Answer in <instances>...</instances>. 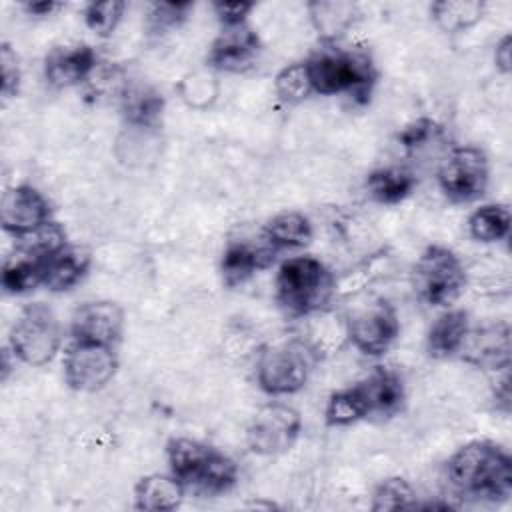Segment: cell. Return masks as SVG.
I'll use <instances>...</instances> for the list:
<instances>
[{
  "label": "cell",
  "instance_id": "6da1fadb",
  "mask_svg": "<svg viewBox=\"0 0 512 512\" xmlns=\"http://www.w3.org/2000/svg\"><path fill=\"white\" fill-rule=\"evenodd\" d=\"M450 486L476 500H506L512 494V458L494 442L474 440L460 446L446 466Z\"/></svg>",
  "mask_w": 512,
  "mask_h": 512
},
{
  "label": "cell",
  "instance_id": "7a4b0ae2",
  "mask_svg": "<svg viewBox=\"0 0 512 512\" xmlns=\"http://www.w3.org/2000/svg\"><path fill=\"white\" fill-rule=\"evenodd\" d=\"M312 92L322 96L350 94L366 102L376 82V70L366 52L344 50L324 42L322 48L304 60Z\"/></svg>",
  "mask_w": 512,
  "mask_h": 512
},
{
  "label": "cell",
  "instance_id": "3957f363",
  "mask_svg": "<svg viewBox=\"0 0 512 512\" xmlns=\"http://www.w3.org/2000/svg\"><path fill=\"white\" fill-rule=\"evenodd\" d=\"M170 474H174L184 488H192L202 494L228 492L238 478V468L224 452L192 440L172 438L166 446Z\"/></svg>",
  "mask_w": 512,
  "mask_h": 512
},
{
  "label": "cell",
  "instance_id": "277c9868",
  "mask_svg": "<svg viewBox=\"0 0 512 512\" xmlns=\"http://www.w3.org/2000/svg\"><path fill=\"white\" fill-rule=\"evenodd\" d=\"M334 292L332 272L314 256H294L282 262L276 276V302L290 316L320 310Z\"/></svg>",
  "mask_w": 512,
  "mask_h": 512
},
{
  "label": "cell",
  "instance_id": "5b68a950",
  "mask_svg": "<svg viewBox=\"0 0 512 512\" xmlns=\"http://www.w3.org/2000/svg\"><path fill=\"white\" fill-rule=\"evenodd\" d=\"M62 342L60 322L44 302H32L20 310L10 328V350L28 366L48 364Z\"/></svg>",
  "mask_w": 512,
  "mask_h": 512
},
{
  "label": "cell",
  "instance_id": "8992f818",
  "mask_svg": "<svg viewBox=\"0 0 512 512\" xmlns=\"http://www.w3.org/2000/svg\"><path fill=\"white\" fill-rule=\"evenodd\" d=\"M312 370V352L300 340H284L266 346L256 362L260 388L270 396H286L302 390Z\"/></svg>",
  "mask_w": 512,
  "mask_h": 512
},
{
  "label": "cell",
  "instance_id": "52a82bcc",
  "mask_svg": "<svg viewBox=\"0 0 512 512\" xmlns=\"http://www.w3.org/2000/svg\"><path fill=\"white\" fill-rule=\"evenodd\" d=\"M414 290L430 306L454 302L466 286L462 260L446 246H428L414 264Z\"/></svg>",
  "mask_w": 512,
  "mask_h": 512
},
{
  "label": "cell",
  "instance_id": "ba28073f",
  "mask_svg": "<svg viewBox=\"0 0 512 512\" xmlns=\"http://www.w3.org/2000/svg\"><path fill=\"white\" fill-rule=\"evenodd\" d=\"M488 180V158L476 146L452 148L438 168L440 190L456 204H468L482 198L488 188Z\"/></svg>",
  "mask_w": 512,
  "mask_h": 512
},
{
  "label": "cell",
  "instance_id": "9c48e42d",
  "mask_svg": "<svg viewBox=\"0 0 512 512\" xmlns=\"http://www.w3.org/2000/svg\"><path fill=\"white\" fill-rule=\"evenodd\" d=\"M346 334L356 350L366 356H382L400 334V322L392 304L372 298L348 312Z\"/></svg>",
  "mask_w": 512,
  "mask_h": 512
},
{
  "label": "cell",
  "instance_id": "30bf717a",
  "mask_svg": "<svg viewBox=\"0 0 512 512\" xmlns=\"http://www.w3.org/2000/svg\"><path fill=\"white\" fill-rule=\"evenodd\" d=\"M300 430V414L292 406L274 402L254 414L246 430V442L254 454L276 456L294 446Z\"/></svg>",
  "mask_w": 512,
  "mask_h": 512
},
{
  "label": "cell",
  "instance_id": "8fae6325",
  "mask_svg": "<svg viewBox=\"0 0 512 512\" xmlns=\"http://www.w3.org/2000/svg\"><path fill=\"white\" fill-rule=\"evenodd\" d=\"M118 358L114 346L74 342L64 356V380L72 390L96 392L116 374Z\"/></svg>",
  "mask_w": 512,
  "mask_h": 512
},
{
  "label": "cell",
  "instance_id": "7c38bea8",
  "mask_svg": "<svg viewBox=\"0 0 512 512\" xmlns=\"http://www.w3.org/2000/svg\"><path fill=\"white\" fill-rule=\"evenodd\" d=\"M48 222H52V208L38 188L18 184L2 194L0 224L4 232L20 238L46 226Z\"/></svg>",
  "mask_w": 512,
  "mask_h": 512
},
{
  "label": "cell",
  "instance_id": "4fadbf2b",
  "mask_svg": "<svg viewBox=\"0 0 512 512\" xmlns=\"http://www.w3.org/2000/svg\"><path fill=\"white\" fill-rule=\"evenodd\" d=\"M124 328V310L110 300H94L82 304L72 316V340L116 346Z\"/></svg>",
  "mask_w": 512,
  "mask_h": 512
},
{
  "label": "cell",
  "instance_id": "5bb4252c",
  "mask_svg": "<svg viewBox=\"0 0 512 512\" xmlns=\"http://www.w3.org/2000/svg\"><path fill=\"white\" fill-rule=\"evenodd\" d=\"M260 52V38L248 22L222 26L208 50V64L224 72L246 70Z\"/></svg>",
  "mask_w": 512,
  "mask_h": 512
},
{
  "label": "cell",
  "instance_id": "9a60e30c",
  "mask_svg": "<svg viewBox=\"0 0 512 512\" xmlns=\"http://www.w3.org/2000/svg\"><path fill=\"white\" fill-rule=\"evenodd\" d=\"M98 56L92 46H58L44 60V76L54 88H70L84 82L96 68Z\"/></svg>",
  "mask_w": 512,
  "mask_h": 512
},
{
  "label": "cell",
  "instance_id": "2e32d148",
  "mask_svg": "<svg viewBox=\"0 0 512 512\" xmlns=\"http://www.w3.org/2000/svg\"><path fill=\"white\" fill-rule=\"evenodd\" d=\"M368 416H394L406 398L404 382L398 372L376 366L364 380L356 384Z\"/></svg>",
  "mask_w": 512,
  "mask_h": 512
},
{
  "label": "cell",
  "instance_id": "e0dca14e",
  "mask_svg": "<svg viewBox=\"0 0 512 512\" xmlns=\"http://www.w3.org/2000/svg\"><path fill=\"white\" fill-rule=\"evenodd\" d=\"M278 250L264 238L258 244L252 242H230L222 254L220 270L226 286H236L248 280L254 272L264 270L272 264Z\"/></svg>",
  "mask_w": 512,
  "mask_h": 512
},
{
  "label": "cell",
  "instance_id": "ac0fdd59",
  "mask_svg": "<svg viewBox=\"0 0 512 512\" xmlns=\"http://www.w3.org/2000/svg\"><path fill=\"white\" fill-rule=\"evenodd\" d=\"M470 336V318L464 310H448L440 314L426 336L428 354L434 358H450L460 352Z\"/></svg>",
  "mask_w": 512,
  "mask_h": 512
},
{
  "label": "cell",
  "instance_id": "d6986e66",
  "mask_svg": "<svg viewBox=\"0 0 512 512\" xmlns=\"http://www.w3.org/2000/svg\"><path fill=\"white\" fill-rule=\"evenodd\" d=\"M184 484L174 474L142 476L134 488L138 510H174L184 498Z\"/></svg>",
  "mask_w": 512,
  "mask_h": 512
},
{
  "label": "cell",
  "instance_id": "ffe728a7",
  "mask_svg": "<svg viewBox=\"0 0 512 512\" xmlns=\"http://www.w3.org/2000/svg\"><path fill=\"white\" fill-rule=\"evenodd\" d=\"M50 258L38 256L16 248V252L4 262L2 286L8 294H26L38 284H44L46 264Z\"/></svg>",
  "mask_w": 512,
  "mask_h": 512
},
{
  "label": "cell",
  "instance_id": "44dd1931",
  "mask_svg": "<svg viewBox=\"0 0 512 512\" xmlns=\"http://www.w3.org/2000/svg\"><path fill=\"white\" fill-rule=\"evenodd\" d=\"M90 266V256L86 250L78 246H62L54 252L46 264L44 286L52 292L70 290L74 284L82 280Z\"/></svg>",
  "mask_w": 512,
  "mask_h": 512
},
{
  "label": "cell",
  "instance_id": "7402d4cb",
  "mask_svg": "<svg viewBox=\"0 0 512 512\" xmlns=\"http://www.w3.org/2000/svg\"><path fill=\"white\" fill-rule=\"evenodd\" d=\"M416 176L400 166L376 168L366 176V190L380 204H398L412 194Z\"/></svg>",
  "mask_w": 512,
  "mask_h": 512
},
{
  "label": "cell",
  "instance_id": "603a6c76",
  "mask_svg": "<svg viewBox=\"0 0 512 512\" xmlns=\"http://www.w3.org/2000/svg\"><path fill=\"white\" fill-rule=\"evenodd\" d=\"M264 238L276 250L302 248L312 240V224L302 212L286 210L266 222Z\"/></svg>",
  "mask_w": 512,
  "mask_h": 512
},
{
  "label": "cell",
  "instance_id": "cb8c5ba5",
  "mask_svg": "<svg viewBox=\"0 0 512 512\" xmlns=\"http://www.w3.org/2000/svg\"><path fill=\"white\" fill-rule=\"evenodd\" d=\"M484 8L480 0H436L430 4V16L440 30L458 34L478 24L484 16Z\"/></svg>",
  "mask_w": 512,
  "mask_h": 512
},
{
  "label": "cell",
  "instance_id": "d4e9b609",
  "mask_svg": "<svg viewBox=\"0 0 512 512\" xmlns=\"http://www.w3.org/2000/svg\"><path fill=\"white\" fill-rule=\"evenodd\" d=\"M164 110V98L150 86H132L122 96V114L132 126H154Z\"/></svg>",
  "mask_w": 512,
  "mask_h": 512
},
{
  "label": "cell",
  "instance_id": "484cf974",
  "mask_svg": "<svg viewBox=\"0 0 512 512\" xmlns=\"http://www.w3.org/2000/svg\"><path fill=\"white\" fill-rule=\"evenodd\" d=\"M308 10L318 34L328 44L348 30L356 14V6L350 2H310Z\"/></svg>",
  "mask_w": 512,
  "mask_h": 512
},
{
  "label": "cell",
  "instance_id": "4316f807",
  "mask_svg": "<svg viewBox=\"0 0 512 512\" xmlns=\"http://www.w3.org/2000/svg\"><path fill=\"white\" fill-rule=\"evenodd\" d=\"M468 232L478 242H500L510 234V210L504 204H484L468 218Z\"/></svg>",
  "mask_w": 512,
  "mask_h": 512
},
{
  "label": "cell",
  "instance_id": "83f0119b",
  "mask_svg": "<svg viewBox=\"0 0 512 512\" xmlns=\"http://www.w3.org/2000/svg\"><path fill=\"white\" fill-rule=\"evenodd\" d=\"M324 418H326L328 426H350L358 420L368 418V412H366V406H364V400H362L358 388L350 386V388L334 392L328 398Z\"/></svg>",
  "mask_w": 512,
  "mask_h": 512
},
{
  "label": "cell",
  "instance_id": "f1b7e54d",
  "mask_svg": "<svg viewBox=\"0 0 512 512\" xmlns=\"http://www.w3.org/2000/svg\"><path fill=\"white\" fill-rule=\"evenodd\" d=\"M372 510H398V508H418L416 492L404 478H386L372 496Z\"/></svg>",
  "mask_w": 512,
  "mask_h": 512
},
{
  "label": "cell",
  "instance_id": "f546056e",
  "mask_svg": "<svg viewBox=\"0 0 512 512\" xmlns=\"http://www.w3.org/2000/svg\"><path fill=\"white\" fill-rule=\"evenodd\" d=\"M276 94L288 104H298L312 94L308 72L304 62H294L282 68L274 80Z\"/></svg>",
  "mask_w": 512,
  "mask_h": 512
},
{
  "label": "cell",
  "instance_id": "4dcf8cb0",
  "mask_svg": "<svg viewBox=\"0 0 512 512\" xmlns=\"http://www.w3.org/2000/svg\"><path fill=\"white\" fill-rule=\"evenodd\" d=\"M124 8H126V4L122 0L90 2L84 8V22L98 36H108L116 30V26L124 14Z\"/></svg>",
  "mask_w": 512,
  "mask_h": 512
},
{
  "label": "cell",
  "instance_id": "1f68e13d",
  "mask_svg": "<svg viewBox=\"0 0 512 512\" xmlns=\"http://www.w3.org/2000/svg\"><path fill=\"white\" fill-rule=\"evenodd\" d=\"M190 8L192 2H154L146 14L148 32L162 34L178 26L186 18Z\"/></svg>",
  "mask_w": 512,
  "mask_h": 512
},
{
  "label": "cell",
  "instance_id": "d6a6232c",
  "mask_svg": "<svg viewBox=\"0 0 512 512\" xmlns=\"http://www.w3.org/2000/svg\"><path fill=\"white\" fill-rule=\"evenodd\" d=\"M440 134H442V126L438 122H434L432 118H418L398 134V140L406 150H416L426 142L438 138Z\"/></svg>",
  "mask_w": 512,
  "mask_h": 512
},
{
  "label": "cell",
  "instance_id": "836d02e7",
  "mask_svg": "<svg viewBox=\"0 0 512 512\" xmlns=\"http://www.w3.org/2000/svg\"><path fill=\"white\" fill-rule=\"evenodd\" d=\"M0 66H2V94L4 98H10L18 92V86H20V66H18L16 52L8 42H2Z\"/></svg>",
  "mask_w": 512,
  "mask_h": 512
},
{
  "label": "cell",
  "instance_id": "e575fe53",
  "mask_svg": "<svg viewBox=\"0 0 512 512\" xmlns=\"http://www.w3.org/2000/svg\"><path fill=\"white\" fill-rule=\"evenodd\" d=\"M252 8H254L252 2H216L214 4V12L222 26L246 22V16L250 14Z\"/></svg>",
  "mask_w": 512,
  "mask_h": 512
},
{
  "label": "cell",
  "instance_id": "d590c367",
  "mask_svg": "<svg viewBox=\"0 0 512 512\" xmlns=\"http://www.w3.org/2000/svg\"><path fill=\"white\" fill-rule=\"evenodd\" d=\"M512 38H510V34H506L498 44H496V50H494V62H496V68L500 70V72H504V74H508L510 72V68H512V56H510V52H512Z\"/></svg>",
  "mask_w": 512,
  "mask_h": 512
},
{
  "label": "cell",
  "instance_id": "8d00e7d4",
  "mask_svg": "<svg viewBox=\"0 0 512 512\" xmlns=\"http://www.w3.org/2000/svg\"><path fill=\"white\" fill-rule=\"evenodd\" d=\"M24 8L34 16H48L54 10H58L60 4H56V2H28V4H24Z\"/></svg>",
  "mask_w": 512,
  "mask_h": 512
}]
</instances>
